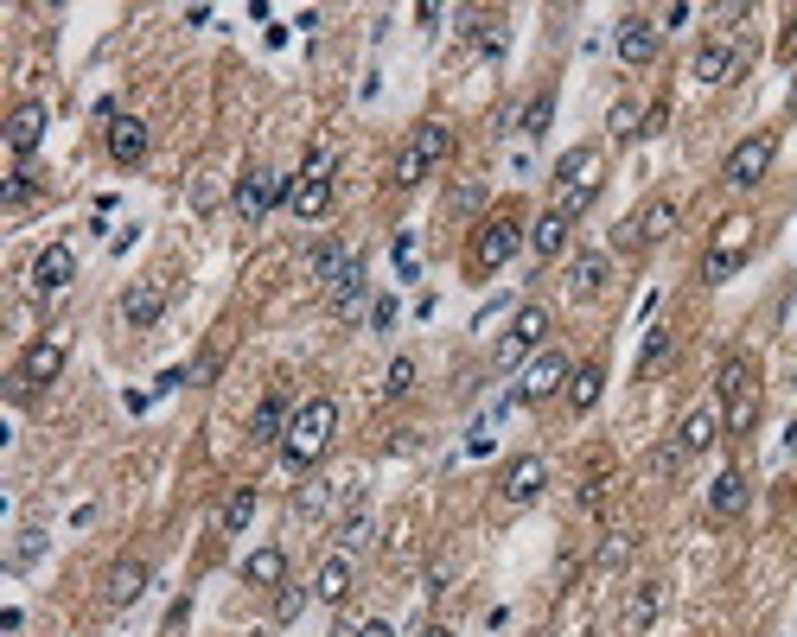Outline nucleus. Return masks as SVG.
<instances>
[{"label":"nucleus","mask_w":797,"mask_h":637,"mask_svg":"<svg viewBox=\"0 0 797 637\" xmlns=\"http://www.w3.org/2000/svg\"><path fill=\"white\" fill-rule=\"evenodd\" d=\"M333 433H338V402H333V395H307V402L294 408V421H287L282 459L294 465V472H307V465H319V459H326Z\"/></svg>","instance_id":"1"},{"label":"nucleus","mask_w":797,"mask_h":637,"mask_svg":"<svg viewBox=\"0 0 797 637\" xmlns=\"http://www.w3.org/2000/svg\"><path fill=\"white\" fill-rule=\"evenodd\" d=\"M530 243V224L517 217V210H491L486 224L472 229V249H466V268L472 275H498V268H511V255Z\"/></svg>","instance_id":"2"},{"label":"nucleus","mask_w":797,"mask_h":637,"mask_svg":"<svg viewBox=\"0 0 797 637\" xmlns=\"http://www.w3.org/2000/svg\"><path fill=\"white\" fill-rule=\"evenodd\" d=\"M593 198H600V147H568L555 160V210L574 224L581 210H593Z\"/></svg>","instance_id":"3"},{"label":"nucleus","mask_w":797,"mask_h":637,"mask_svg":"<svg viewBox=\"0 0 797 637\" xmlns=\"http://www.w3.org/2000/svg\"><path fill=\"white\" fill-rule=\"evenodd\" d=\"M537 351H549V306L530 300V306H517V312H511V331L491 345V363H498V370H523Z\"/></svg>","instance_id":"4"},{"label":"nucleus","mask_w":797,"mask_h":637,"mask_svg":"<svg viewBox=\"0 0 797 637\" xmlns=\"http://www.w3.org/2000/svg\"><path fill=\"white\" fill-rule=\"evenodd\" d=\"M287 192H294V178L268 173V166H249V173L236 178L231 204H236V217H243V224H268V210H282Z\"/></svg>","instance_id":"5"},{"label":"nucleus","mask_w":797,"mask_h":637,"mask_svg":"<svg viewBox=\"0 0 797 637\" xmlns=\"http://www.w3.org/2000/svg\"><path fill=\"white\" fill-rule=\"evenodd\" d=\"M64 363H71V345H64V338H32L27 351H20V370H13V395L27 402L39 389H52V382L64 377Z\"/></svg>","instance_id":"6"},{"label":"nucleus","mask_w":797,"mask_h":637,"mask_svg":"<svg viewBox=\"0 0 797 637\" xmlns=\"http://www.w3.org/2000/svg\"><path fill=\"white\" fill-rule=\"evenodd\" d=\"M772 160H778V141L759 127V134H746V141H734V147H727V160H721V178H727L734 192H753V185H766Z\"/></svg>","instance_id":"7"},{"label":"nucleus","mask_w":797,"mask_h":637,"mask_svg":"<svg viewBox=\"0 0 797 637\" xmlns=\"http://www.w3.org/2000/svg\"><path fill=\"white\" fill-rule=\"evenodd\" d=\"M287 210L300 217V224H319L326 210H333V153H313L300 178H294V192H287Z\"/></svg>","instance_id":"8"},{"label":"nucleus","mask_w":797,"mask_h":637,"mask_svg":"<svg viewBox=\"0 0 797 637\" xmlns=\"http://www.w3.org/2000/svg\"><path fill=\"white\" fill-rule=\"evenodd\" d=\"M568 377H574V363H568L562 351H537L530 363H523V377H517L511 402L537 408V402H549V395H562V389H568Z\"/></svg>","instance_id":"9"},{"label":"nucleus","mask_w":797,"mask_h":637,"mask_svg":"<svg viewBox=\"0 0 797 637\" xmlns=\"http://www.w3.org/2000/svg\"><path fill=\"white\" fill-rule=\"evenodd\" d=\"M746 261H753V217H727V224H721V243L702 255V280L740 275Z\"/></svg>","instance_id":"10"},{"label":"nucleus","mask_w":797,"mask_h":637,"mask_svg":"<svg viewBox=\"0 0 797 637\" xmlns=\"http://www.w3.org/2000/svg\"><path fill=\"white\" fill-rule=\"evenodd\" d=\"M613 51H619V64L644 71V64H657V51H664V25L651 20V13H625L613 32Z\"/></svg>","instance_id":"11"},{"label":"nucleus","mask_w":797,"mask_h":637,"mask_svg":"<svg viewBox=\"0 0 797 637\" xmlns=\"http://www.w3.org/2000/svg\"><path fill=\"white\" fill-rule=\"evenodd\" d=\"M670 229H676V198H651L638 217H625L613 229V249H651V243H664Z\"/></svg>","instance_id":"12"},{"label":"nucleus","mask_w":797,"mask_h":637,"mask_svg":"<svg viewBox=\"0 0 797 637\" xmlns=\"http://www.w3.org/2000/svg\"><path fill=\"white\" fill-rule=\"evenodd\" d=\"M542 491H549V459L542 453H517L504 472H498V497L511 510H523V504H537Z\"/></svg>","instance_id":"13"},{"label":"nucleus","mask_w":797,"mask_h":637,"mask_svg":"<svg viewBox=\"0 0 797 637\" xmlns=\"http://www.w3.org/2000/svg\"><path fill=\"white\" fill-rule=\"evenodd\" d=\"M664 618V581H632L619 599V637H644Z\"/></svg>","instance_id":"14"},{"label":"nucleus","mask_w":797,"mask_h":637,"mask_svg":"<svg viewBox=\"0 0 797 637\" xmlns=\"http://www.w3.org/2000/svg\"><path fill=\"white\" fill-rule=\"evenodd\" d=\"M147 586H154V567H147L141 555H122V561L103 574V606H109V612H129L134 599L147 593Z\"/></svg>","instance_id":"15"},{"label":"nucleus","mask_w":797,"mask_h":637,"mask_svg":"<svg viewBox=\"0 0 797 637\" xmlns=\"http://www.w3.org/2000/svg\"><path fill=\"white\" fill-rule=\"evenodd\" d=\"M326 300H333V319H358L364 306H377V300H370V261H364V255L345 261V275L326 287Z\"/></svg>","instance_id":"16"},{"label":"nucleus","mask_w":797,"mask_h":637,"mask_svg":"<svg viewBox=\"0 0 797 637\" xmlns=\"http://www.w3.org/2000/svg\"><path fill=\"white\" fill-rule=\"evenodd\" d=\"M45 127H52V109L45 102H13V115H7V147H13V160H32L39 153V141H45Z\"/></svg>","instance_id":"17"},{"label":"nucleus","mask_w":797,"mask_h":637,"mask_svg":"<svg viewBox=\"0 0 797 637\" xmlns=\"http://www.w3.org/2000/svg\"><path fill=\"white\" fill-rule=\"evenodd\" d=\"M103 147L115 166H141L147 160V147H154V127L141 122V115H115V122L103 127Z\"/></svg>","instance_id":"18"},{"label":"nucleus","mask_w":797,"mask_h":637,"mask_svg":"<svg viewBox=\"0 0 797 637\" xmlns=\"http://www.w3.org/2000/svg\"><path fill=\"white\" fill-rule=\"evenodd\" d=\"M351 586H358V567H351L345 548H333V555L319 561V574H313V599H319V606H345Z\"/></svg>","instance_id":"19"},{"label":"nucleus","mask_w":797,"mask_h":637,"mask_svg":"<svg viewBox=\"0 0 797 637\" xmlns=\"http://www.w3.org/2000/svg\"><path fill=\"white\" fill-rule=\"evenodd\" d=\"M746 504H753V484H746V472H715V484H708V516L715 523H734V516H746Z\"/></svg>","instance_id":"20"},{"label":"nucleus","mask_w":797,"mask_h":637,"mask_svg":"<svg viewBox=\"0 0 797 637\" xmlns=\"http://www.w3.org/2000/svg\"><path fill=\"white\" fill-rule=\"evenodd\" d=\"M71 280H78V255H71V243L39 249V261H32V294H64Z\"/></svg>","instance_id":"21"},{"label":"nucleus","mask_w":797,"mask_h":637,"mask_svg":"<svg viewBox=\"0 0 797 637\" xmlns=\"http://www.w3.org/2000/svg\"><path fill=\"white\" fill-rule=\"evenodd\" d=\"M287 421H294L287 395H282V389H268V395L256 402V414H249V440H256V446H282V440H287Z\"/></svg>","instance_id":"22"},{"label":"nucleus","mask_w":797,"mask_h":637,"mask_svg":"<svg viewBox=\"0 0 797 637\" xmlns=\"http://www.w3.org/2000/svg\"><path fill=\"white\" fill-rule=\"evenodd\" d=\"M568 243H574V224H568L562 210L549 204V210H542L537 224H530V255H537V261H562V255H568Z\"/></svg>","instance_id":"23"},{"label":"nucleus","mask_w":797,"mask_h":637,"mask_svg":"<svg viewBox=\"0 0 797 637\" xmlns=\"http://www.w3.org/2000/svg\"><path fill=\"white\" fill-rule=\"evenodd\" d=\"M122 319H129L134 331L160 326V319H166V287H160V280H134L129 294H122Z\"/></svg>","instance_id":"24"},{"label":"nucleus","mask_w":797,"mask_h":637,"mask_svg":"<svg viewBox=\"0 0 797 637\" xmlns=\"http://www.w3.org/2000/svg\"><path fill=\"white\" fill-rule=\"evenodd\" d=\"M606 280H613V261H606L600 249L574 255V268H568V294H574L581 306H587V300H600V294H606Z\"/></svg>","instance_id":"25"},{"label":"nucleus","mask_w":797,"mask_h":637,"mask_svg":"<svg viewBox=\"0 0 797 637\" xmlns=\"http://www.w3.org/2000/svg\"><path fill=\"white\" fill-rule=\"evenodd\" d=\"M759 428V382H746L734 395H721V433L727 440H746V433Z\"/></svg>","instance_id":"26"},{"label":"nucleus","mask_w":797,"mask_h":637,"mask_svg":"<svg viewBox=\"0 0 797 637\" xmlns=\"http://www.w3.org/2000/svg\"><path fill=\"white\" fill-rule=\"evenodd\" d=\"M568 408H574V414H593V408H600V395H606V363H600V357H587V363H574V377H568Z\"/></svg>","instance_id":"27"},{"label":"nucleus","mask_w":797,"mask_h":637,"mask_svg":"<svg viewBox=\"0 0 797 637\" xmlns=\"http://www.w3.org/2000/svg\"><path fill=\"white\" fill-rule=\"evenodd\" d=\"M715 440H721V408H689L683 428H676V446H683L689 459H702Z\"/></svg>","instance_id":"28"},{"label":"nucleus","mask_w":797,"mask_h":637,"mask_svg":"<svg viewBox=\"0 0 797 637\" xmlns=\"http://www.w3.org/2000/svg\"><path fill=\"white\" fill-rule=\"evenodd\" d=\"M243 586H256V593H275V586H287V548H256V555L243 561Z\"/></svg>","instance_id":"29"},{"label":"nucleus","mask_w":797,"mask_h":637,"mask_svg":"<svg viewBox=\"0 0 797 637\" xmlns=\"http://www.w3.org/2000/svg\"><path fill=\"white\" fill-rule=\"evenodd\" d=\"M695 76H702V83H734V76H740V45L708 39V45L695 51Z\"/></svg>","instance_id":"30"},{"label":"nucleus","mask_w":797,"mask_h":637,"mask_svg":"<svg viewBox=\"0 0 797 637\" xmlns=\"http://www.w3.org/2000/svg\"><path fill=\"white\" fill-rule=\"evenodd\" d=\"M256 510H262V491L256 484H236L231 497H224V510H217V535H243L256 523Z\"/></svg>","instance_id":"31"},{"label":"nucleus","mask_w":797,"mask_h":637,"mask_svg":"<svg viewBox=\"0 0 797 637\" xmlns=\"http://www.w3.org/2000/svg\"><path fill=\"white\" fill-rule=\"evenodd\" d=\"M409 153L421 160V166H428V173H435L440 160L453 153V127H447V122H421V127L409 134Z\"/></svg>","instance_id":"32"},{"label":"nucleus","mask_w":797,"mask_h":637,"mask_svg":"<svg viewBox=\"0 0 797 637\" xmlns=\"http://www.w3.org/2000/svg\"><path fill=\"white\" fill-rule=\"evenodd\" d=\"M345 261H351V255H345V243H338V236H319V243H313V255H307V275L319 280V287H333V280L345 275Z\"/></svg>","instance_id":"33"},{"label":"nucleus","mask_w":797,"mask_h":637,"mask_svg":"<svg viewBox=\"0 0 797 637\" xmlns=\"http://www.w3.org/2000/svg\"><path fill=\"white\" fill-rule=\"evenodd\" d=\"M632 555H638V535L632 530H606L600 535V548H593V567H600V574H619Z\"/></svg>","instance_id":"34"},{"label":"nucleus","mask_w":797,"mask_h":637,"mask_svg":"<svg viewBox=\"0 0 797 637\" xmlns=\"http://www.w3.org/2000/svg\"><path fill=\"white\" fill-rule=\"evenodd\" d=\"M670 351H676V331L651 326V331H644V351H638V377H657V370L670 363Z\"/></svg>","instance_id":"35"},{"label":"nucleus","mask_w":797,"mask_h":637,"mask_svg":"<svg viewBox=\"0 0 797 637\" xmlns=\"http://www.w3.org/2000/svg\"><path fill=\"white\" fill-rule=\"evenodd\" d=\"M370 535H377V523H370V510H345V516H338V548H345V555H358V548H370Z\"/></svg>","instance_id":"36"},{"label":"nucleus","mask_w":797,"mask_h":637,"mask_svg":"<svg viewBox=\"0 0 797 637\" xmlns=\"http://www.w3.org/2000/svg\"><path fill=\"white\" fill-rule=\"evenodd\" d=\"M549 122H555V90H537V96H530V109H523V141H542V134H549Z\"/></svg>","instance_id":"37"},{"label":"nucleus","mask_w":797,"mask_h":637,"mask_svg":"<svg viewBox=\"0 0 797 637\" xmlns=\"http://www.w3.org/2000/svg\"><path fill=\"white\" fill-rule=\"evenodd\" d=\"M307 599H313V586H275V625H294L300 612H307Z\"/></svg>","instance_id":"38"},{"label":"nucleus","mask_w":797,"mask_h":637,"mask_svg":"<svg viewBox=\"0 0 797 637\" xmlns=\"http://www.w3.org/2000/svg\"><path fill=\"white\" fill-rule=\"evenodd\" d=\"M45 542H52L45 530H20V542H13V561H7V567H13V574H27L32 561L45 555Z\"/></svg>","instance_id":"39"},{"label":"nucleus","mask_w":797,"mask_h":637,"mask_svg":"<svg viewBox=\"0 0 797 637\" xmlns=\"http://www.w3.org/2000/svg\"><path fill=\"white\" fill-rule=\"evenodd\" d=\"M421 178H428V166H421V160L402 147V153H396V166H389V185H396V192H415Z\"/></svg>","instance_id":"40"},{"label":"nucleus","mask_w":797,"mask_h":637,"mask_svg":"<svg viewBox=\"0 0 797 637\" xmlns=\"http://www.w3.org/2000/svg\"><path fill=\"white\" fill-rule=\"evenodd\" d=\"M409 389H415V357H396V363L384 370V395H389V402H402Z\"/></svg>","instance_id":"41"},{"label":"nucleus","mask_w":797,"mask_h":637,"mask_svg":"<svg viewBox=\"0 0 797 637\" xmlns=\"http://www.w3.org/2000/svg\"><path fill=\"white\" fill-rule=\"evenodd\" d=\"M683 465H689V453H683V446H676V440H664V446H657V453H651V479H676V472H683Z\"/></svg>","instance_id":"42"},{"label":"nucleus","mask_w":797,"mask_h":637,"mask_svg":"<svg viewBox=\"0 0 797 637\" xmlns=\"http://www.w3.org/2000/svg\"><path fill=\"white\" fill-rule=\"evenodd\" d=\"M479 204H486V185H479V178H466V185L447 192V210H479Z\"/></svg>","instance_id":"43"},{"label":"nucleus","mask_w":797,"mask_h":637,"mask_svg":"<svg viewBox=\"0 0 797 637\" xmlns=\"http://www.w3.org/2000/svg\"><path fill=\"white\" fill-rule=\"evenodd\" d=\"M326 504H333V484H307V491L294 497V510H300V516H326Z\"/></svg>","instance_id":"44"},{"label":"nucleus","mask_w":797,"mask_h":637,"mask_svg":"<svg viewBox=\"0 0 797 637\" xmlns=\"http://www.w3.org/2000/svg\"><path fill=\"white\" fill-rule=\"evenodd\" d=\"M638 122H644V115H638V109H632V102H619L613 115H606V127H613L619 141H625V134H638Z\"/></svg>","instance_id":"45"},{"label":"nucleus","mask_w":797,"mask_h":637,"mask_svg":"<svg viewBox=\"0 0 797 637\" xmlns=\"http://www.w3.org/2000/svg\"><path fill=\"white\" fill-rule=\"evenodd\" d=\"M664 127H670V102H651V109H644V122H638V141L664 134Z\"/></svg>","instance_id":"46"},{"label":"nucleus","mask_w":797,"mask_h":637,"mask_svg":"<svg viewBox=\"0 0 797 637\" xmlns=\"http://www.w3.org/2000/svg\"><path fill=\"white\" fill-rule=\"evenodd\" d=\"M479 51H486V58H498V51H504V25H479Z\"/></svg>","instance_id":"47"},{"label":"nucleus","mask_w":797,"mask_h":637,"mask_svg":"<svg viewBox=\"0 0 797 637\" xmlns=\"http://www.w3.org/2000/svg\"><path fill=\"white\" fill-rule=\"evenodd\" d=\"M27 198H32V178H27V173H13V185H7V210H20Z\"/></svg>","instance_id":"48"},{"label":"nucleus","mask_w":797,"mask_h":637,"mask_svg":"<svg viewBox=\"0 0 797 637\" xmlns=\"http://www.w3.org/2000/svg\"><path fill=\"white\" fill-rule=\"evenodd\" d=\"M351 637H396V625L389 618H364V625H351Z\"/></svg>","instance_id":"49"},{"label":"nucleus","mask_w":797,"mask_h":637,"mask_svg":"<svg viewBox=\"0 0 797 637\" xmlns=\"http://www.w3.org/2000/svg\"><path fill=\"white\" fill-rule=\"evenodd\" d=\"M606 504V479H587V491H581V510H600Z\"/></svg>","instance_id":"50"},{"label":"nucleus","mask_w":797,"mask_h":637,"mask_svg":"<svg viewBox=\"0 0 797 637\" xmlns=\"http://www.w3.org/2000/svg\"><path fill=\"white\" fill-rule=\"evenodd\" d=\"M389 319H396V300H389V294H384V300H377V306H370V326H377V331H384V326H389Z\"/></svg>","instance_id":"51"},{"label":"nucleus","mask_w":797,"mask_h":637,"mask_svg":"<svg viewBox=\"0 0 797 637\" xmlns=\"http://www.w3.org/2000/svg\"><path fill=\"white\" fill-rule=\"evenodd\" d=\"M20 625H27V612H20V606L0 612V631H7V637H20Z\"/></svg>","instance_id":"52"},{"label":"nucleus","mask_w":797,"mask_h":637,"mask_svg":"<svg viewBox=\"0 0 797 637\" xmlns=\"http://www.w3.org/2000/svg\"><path fill=\"white\" fill-rule=\"evenodd\" d=\"M185 618H192V599H180V606L166 612V631H185Z\"/></svg>","instance_id":"53"},{"label":"nucleus","mask_w":797,"mask_h":637,"mask_svg":"<svg viewBox=\"0 0 797 637\" xmlns=\"http://www.w3.org/2000/svg\"><path fill=\"white\" fill-rule=\"evenodd\" d=\"M415 637H453V631H447V625H421Z\"/></svg>","instance_id":"54"},{"label":"nucleus","mask_w":797,"mask_h":637,"mask_svg":"<svg viewBox=\"0 0 797 637\" xmlns=\"http://www.w3.org/2000/svg\"><path fill=\"white\" fill-rule=\"evenodd\" d=\"M785 58H797V20H791V32H785Z\"/></svg>","instance_id":"55"},{"label":"nucleus","mask_w":797,"mask_h":637,"mask_svg":"<svg viewBox=\"0 0 797 637\" xmlns=\"http://www.w3.org/2000/svg\"><path fill=\"white\" fill-rule=\"evenodd\" d=\"M791 115H797V83H791Z\"/></svg>","instance_id":"56"},{"label":"nucleus","mask_w":797,"mask_h":637,"mask_svg":"<svg viewBox=\"0 0 797 637\" xmlns=\"http://www.w3.org/2000/svg\"><path fill=\"white\" fill-rule=\"evenodd\" d=\"M537 637H555V631H537Z\"/></svg>","instance_id":"57"},{"label":"nucleus","mask_w":797,"mask_h":637,"mask_svg":"<svg viewBox=\"0 0 797 637\" xmlns=\"http://www.w3.org/2000/svg\"><path fill=\"white\" fill-rule=\"evenodd\" d=\"M791 389H797V377H791Z\"/></svg>","instance_id":"58"}]
</instances>
